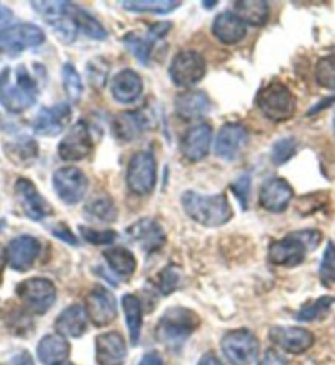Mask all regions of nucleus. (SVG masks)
<instances>
[{"label": "nucleus", "mask_w": 335, "mask_h": 365, "mask_svg": "<svg viewBox=\"0 0 335 365\" xmlns=\"http://www.w3.org/2000/svg\"><path fill=\"white\" fill-rule=\"evenodd\" d=\"M51 232L55 237H58L63 242H66L69 245H78V237H76L74 232L68 227L66 224H56L51 227Z\"/></svg>", "instance_id": "obj_47"}, {"label": "nucleus", "mask_w": 335, "mask_h": 365, "mask_svg": "<svg viewBox=\"0 0 335 365\" xmlns=\"http://www.w3.org/2000/svg\"><path fill=\"white\" fill-rule=\"evenodd\" d=\"M212 34L224 45H237L247 36V24L234 12H224L215 17Z\"/></svg>", "instance_id": "obj_29"}, {"label": "nucleus", "mask_w": 335, "mask_h": 365, "mask_svg": "<svg viewBox=\"0 0 335 365\" xmlns=\"http://www.w3.org/2000/svg\"><path fill=\"white\" fill-rule=\"evenodd\" d=\"M17 297L35 314H45L56 302V287L48 278H29L17 287Z\"/></svg>", "instance_id": "obj_11"}, {"label": "nucleus", "mask_w": 335, "mask_h": 365, "mask_svg": "<svg viewBox=\"0 0 335 365\" xmlns=\"http://www.w3.org/2000/svg\"><path fill=\"white\" fill-rule=\"evenodd\" d=\"M212 143V127L207 123L191 127L181 140V153L189 162L196 163L207 157Z\"/></svg>", "instance_id": "obj_23"}, {"label": "nucleus", "mask_w": 335, "mask_h": 365, "mask_svg": "<svg viewBox=\"0 0 335 365\" xmlns=\"http://www.w3.org/2000/svg\"><path fill=\"white\" fill-rule=\"evenodd\" d=\"M258 107L267 119L284 122L294 115L296 98L288 86L279 81H272L258 94Z\"/></svg>", "instance_id": "obj_6"}, {"label": "nucleus", "mask_w": 335, "mask_h": 365, "mask_svg": "<svg viewBox=\"0 0 335 365\" xmlns=\"http://www.w3.org/2000/svg\"><path fill=\"white\" fill-rule=\"evenodd\" d=\"M10 19H12V12L7 7H4V5H0V25H4Z\"/></svg>", "instance_id": "obj_52"}, {"label": "nucleus", "mask_w": 335, "mask_h": 365, "mask_svg": "<svg viewBox=\"0 0 335 365\" xmlns=\"http://www.w3.org/2000/svg\"><path fill=\"white\" fill-rule=\"evenodd\" d=\"M61 365H73V364H69V362H64V364H61Z\"/></svg>", "instance_id": "obj_56"}, {"label": "nucleus", "mask_w": 335, "mask_h": 365, "mask_svg": "<svg viewBox=\"0 0 335 365\" xmlns=\"http://www.w3.org/2000/svg\"><path fill=\"white\" fill-rule=\"evenodd\" d=\"M269 341L289 354H302L314 346V334L298 326H274L269 329Z\"/></svg>", "instance_id": "obj_18"}, {"label": "nucleus", "mask_w": 335, "mask_h": 365, "mask_svg": "<svg viewBox=\"0 0 335 365\" xmlns=\"http://www.w3.org/2000/svg\"><path fill=\"white\" fill-rule=\"evenodd\" d=\"M294 191L283 178H268L260 187V206L264 211L278 214L286 211L293 200Z\"/></svg>", "instance_id": "obj_21"}, {"label": "nucleus", "mask_w": 335, "mask_h": 365, "mask_svg": "<svg viewBox=\"0 0 335 365\" xmlns=\"http://www.w3.org/2000/svg\"><path fill=\"white\" fill-rule=\"evenodd\" d=\"M110 91L113 99L120 104H130L137 101L143 93V81L140 74L133 69H122L112 79Z\"/></svg>", "instance_id": "obj_28"}, {"label": "nucleus", "mask_w": 335, "mask_h": 365, "mask_svg": "<svg viewBox=\"0 0 335 365\" xmlns=\"http://www.w3.org/2000/svg\"><path fill=\"white\" fill-rule=\"evenodd\" d=\"M71 122V107L66 102H58L51 107H43L31 122L36 135L56 137Z\"/></svg>", "instance_id": "obj_15"}, {"label": "nucleus", "mask_w": 335, "mask_h": 365, "mask_svg": "<svg viewBox=\"0 0 335 365\" xmlns=\"http://www.w3.org/2000/svg\"><path fill=\"white\" fill-rule=\"evenodd\" d=\"M181 282V270L176 265H168L163 268L156 277V288L160 289L161 294H171L176 292Z\"/></svg>", "instance_id": "obj_41"}, {"label": "nucleus", "mask_w": 335, "mask_h": 365, "mask_svg": "<svg viewBox=\"0 0 335 365\" xmlns=\"http://www.w3.org/2000/svg\"><path fill=\"white\" fill-rule=\"evenodd\" d=\"M127 357V342L120 332H105L96 339V361L99 365H123Z\"/></svg>", "instance_id": "obj_24"}, {"label": "nucleus", "mask_w": 335, "mask_h": 365, "mask_svg": "<svg viewBox=\"0 0 335 365\" xmlns=\"http://www.w3.org/2000/svg\"><path fill=\"white\" fill-rule=\"evenodd\" d=\"M319 278L324 287H332L335 283V244L329 242L324 250L321 267H319Z\"/></svg>", "instance_id": "obj_42"}, {"label": "nucleus", "mask_w": 335, "mask_h": 365, "mask_svg": "<svg viewBox=\"0 0 335 365\" xmlns=\"http://www.w3.org/2000/svg\"><path fill=\"white\" fill-rule=\"evenodd\" d=\"M234 14L248 25L260 26L269 19V5L263 0H240L234 4Z\"/></svg>", "instance_id": "obj_32"}, {"label": "nucleus", "mask_w": 335, "mask_h": 365, "mask_svg": "<svg viewBox=\"0 0 335 365\" xmlns=\"http://www.w3.org/2000/svg\"><path fill=\"white\" fill-rule=\"evenodd\" d=\"M53 187H55L59 200L73 206V204H78L86 197L89 180L76 166H64V168L56 170L55 175H53Z\"/></svg>", "instance_id": "obj_12"}, {"label": "nucleus", "mask_w": 335, "mask_h": 365, "mask_svg": "<svg viewBox=\"0 0 335 365\" xmlns=\"http://www.w3.org/2000/svg\"><path fill=\"white\" fill-rule=\"evenodd\" d=\"M40 250L41 245L36 237L19 235L9 242L7 249H5V259H7V264L12 270L26 272L34 267L38 255H40Z\"/></svg>", "instance_id": "obj_17"}, {"label": "nucleus", "mask_w": 335, "mask_h": 365, "mask_svg": "<svg viewBox=\"0 0 335 365\" xmlns=\"http://www.w3.org/2000/svg\"><path fill=\"white\" fill-rule=\"evenodd\" d=\"M31 7L46 20L59 41L69 45L78 38L79 26L74 19L76 5L69 2H31Z\"/></svg>", "instance_id": "obj_5"}, {"label": "nucleus", "mask_w": 335, "mask_h": 365, "mask_svg": "<svg viewBox=\"0 0 335 365\" xmlns=\"http://www.w3.org/2000/svg\"><path fill=\"white\" fill-rule=\"evenodd\" d=\"M61 79H63V88L66 91V96L73 104H78L81 96H83V79H81L79 73L76 71V68L71 63H66L61 69Z\"/></svg>", "instance_id": "obj_39"}, {"label": "nucleus", "mask_w": 335, "mask_h": 365, "mask_svg": "<svg viewBox=\"0 0 335 365\" xmlns=\"http://www.w3.org/2000/svg\"><path fill=\"white\" fill-rule=\"evenodd\" d=\"M314 74L321 88L335 91V55L321 58L316 64Z\"/></svg>", "instance_id": "obj_40"}, {"label": "nucleus", "mask_w": 335, "mask_h": 365, "mask_svg": "<svg viewBox=\"0 0 335 365\" xmlns=\"http://www.w3.org/2000/svg\"><path fill=\"white\" fill-rule=\"evenodd\" d=\"M79 232L86 242L93 245H110L117 239V234L113 230H97L88 227V225H79Z\"/></svg>", "instance_id": "obj_44"}, {"label": "nucleus", "mask_w": 335, "mask_h": 365, "mask_svg": "<svg viewBox=\"0 0 335 365\" xmlns=\"http://www.w3.org/2000/svg\"><path fill=\"white\" fill-rule=\"evenodd\" d=\"M45 31L34 24H15L0 30V53L5 56H17L30 48L45 43Z\"/></svg>", "instance_id": "obj_7"}, {"label": "nucleus", "mask_w": 335, "mask_h": 365, "mask_svg": "<svg viewBox=\"0 0 335 365\" xmlns=\"http://www.w3.org/2000/svg\"><path fill=\"white\" fill-rule=\"evenodd\" d=\"M122 306L125 311V319L128 334H130V342L133 346L138 344L140 334H142V324H143V309L140 299L135 294H125L122 298Z\"/></svg>", "instance_id": "obj_33"}, {"label": "nucleus", "mask_w": 335, "mask_h": 365, "mask_svg": "<svg viewBox=\"0 0 335 365\" xmlns=\"http://www.w3.org/2000/svg\"><path fill=\"white\" fill-rule=\"evenodd\" d=\"M214 5H217V2H204V7H214Z\"/></svg>", "instance_id": "obj_55"}, {"label": "nucleus", "mask_w": 335, "mask_h": 365, "mask_svg": "<svg viewBox=\"0 0 335 365\" xmlns=\"http://www.w3.org/2000/svg\"><path fill=\"white\" fill-rule=\"evenodd\" d=\"M170 29H171L170 21H161V24L150 26L145 35L137 34V31H130V34L123 36L122 43L140 63L147 66L150 61L151 46H153V43H156L158 40L163 38L165 35H168Z\"/></svg>", "instance_id": "obj_19"}, {"label": "nucleus", "mask_w": 335, "mask_h": 365, "mask_svg": "<svg viewBox=\"0 0 335 365\" xmlns=\"http://www.w3.org/2000/svg\"><path fill=\"white\" fill-rule=\"evenodd\" d=\"M322 234L319 230H298L283 239L273 240L268 249V259L278 267H298L306 259L307 252L316 250L321 244Z\"/></svg>", "instance_id": "obj_3"}, {"label": "nucleus", "mask_w": 335, "mask_h": 365, "mask_svg": "<svg viewBox=\"0 0 335 365\" xmlns=\"http://www.w3.org/2000/svg\"><path fill=\"white\" fill-rule=\"evenodd\" d=\"M260 365H288V362L277 351H267L260 361Z\"/></svg>", "instance_id": "obj_48"}, {"label": "nucleus", "mask_w": 335, "mask_h": 365, "mask_svg": "<svg viewBox=\"0 0 335 365\" xmlns=\"http://www.w3.org/2000/svg\"><path fill=\"white\" fill-rule=\"evenodd\" d=\"M205 76V60L201 53L182 50L172 58L170 64V78L177 88H194Z\"/></svg>", "instance_id": "obj_10"}, {"label": "nucleus", "mask_w": 335, "mask_h": 365, "mask_svg": "<svg viewBox=\"0 0 335 365\" xmlns=\"http://www.w3.org/2000/svg\"><path fill=\"white\" fill-rule=\"evenodd\" d=\"M181 202L187 216L204 227H220L234 217V209L225 195L202 196L199 192L186 191Z\"/></svg>", "instance_id": "obj_2"}, {"label": "nucleus", "mask_w": 335, "mask_h": 365, "mask_svg": "<svg viewBox=\"0 0 335 365\" xmlns=\"http://www.w3.org/2000/svg\"><path fill=\"white\" fill-rule=\"evenodd\" d=\"M220 349L232 365H252L260 354V342L252 331L235 329L222 337Z\"/></svg>", "instance_id": "obj_8"}, {"label": "nucleus", "mask_w": 335, "mask_h": 365, "mask_svg": "<svg viewBox=\"0 0 335 365\" xmlns=\"http://www.w3.org/2000/svg\"><path fill=\"white\" fill-rule=\"evenodd\" d=\"M335 303L334 297H321L316 302H311L302 306L299 313L296 314V319L302 321V323H311V321L322 319L331 311L332 304Z\"/></svg>", "instance_id": "obj_36"}, {"label": "nucleus", "mask_w": 335, "mask_h": 365, "mask_svg": "<svg viewBox=\"0 0 335 365\" xmlns=\"http://www.w3.org/2000/svg\"><path fill=\"white\" fill-rule=\"evenodd\" d=\"M156 185V160L148 150L137 152L127 166V186L135 196H148Z\"/></svg>", "instance_id": "obj_9"}, {"label": "nucleus", "mask_w": 335, "mask_h": 365, "mask_svg": "<svg viewBox=\"0 0 335 365\" xmlns=\"http://www.w3.org/2000/svg\"><path fill=\"white\" fill-rule=\"evenodd\" d=\"M84 212L89 217H93L97 222H113L117 219V207L109 196L102 195L94 197L93 201L88 204V207L84 209Z\"/></svg>", "instance_id": "obj_34"}, {"label": "nucleus", "mask_w": 335, "mask_h": 365, "mask_svg": "<svg viewBox=\"0 0 335 365\" xmlns=\"http://www.w3.org/2000/svg\"><path fill=\"white\" fill-rule=\"evenodd\" d=\"M69 347L68 341L59 334H46L43 339L38 342L36 354L41 364L45 365H61L68 361Z\"/></svg>", "instance_id": "obj_30"}, {"label": "nucleus", "mask_w": 335, "mask_h": 365, "mask_svg": "<svg viewBox=\"0 0 335 365\" xmlns=\"http://www.w3.org/2000/svg\"><path fill=\"white\" fill-rule=\"evenodd\" d=\"M86 313L94 326H109L117 319L115 298L105 287H96L86 298Z\"/></svg>", "instance_id": "obj_16"}, {"label": "nucleus", "mask_w": 335, "mask_h": 365, "mask_svg": "<svg viewBox=\"0 0 335 365\" xmlns=\"http://www.w3.org/2000/svg\"><path fill=\"white\" fill-rule=\"evenodd\" d=\"M38 84L24 64L0 73V104L10 114H21L36 102Z\"/></svg>", "instance_id": "obj_1"}, {"label": "nucleus", "mask_w": 335, "mask_h": 365, "mask_svg": "<svg viewBox=\"0 0 335 365\" xmlns=\"http://www.w3.org/2000/svg\"><path fill=\"white\" fill-rule=\"evenodd\" d=\"M324 101H326V102H322V104H319V106H316V107H314V109H311V110H309V114H307V115H314L317 110H322V109H324V107H327V106H331V104H334V102H335V98H329V99H324Z\"/></svg>", "instance_id": "obj_53"}, {"label": "nucleus", "mask_w": 335, "mask_h": 365, "mask_svg": "<svg viewBox=\"0 0 335 365\" xmlns=\"http://www.w3.org/2000/svg\"><path fill=\"white\" fill-rule=\"evenodd\" d=\"M334 132H335V115H334Z\"/></svg>", "instance_id": "obj_57"}, {"label": "nucleus", "mask_w": 335, "mask_h": 365, "mask_svg": "<svg viewBox=\"0 0 335 365\" xmlns=\"http://www.w3.org/2000/svg\"><path fill=\"white\" fill-rule=\"evenodd\" d=\"M248 143V132L240 123H225L215 140V155L225 162H234Z\"/></svg>", "instance_id": "obj_20"}, {"label": "nucleus", "mask_w": 335, "mask_h": 365, "mask_svg": "<svg viewBox=\"0 0 335 365\" xmlns=\"http://www.w3.org/2000/svg\"><path fill=\"white\" fill-rule=\"evenodd\" d=\"M74 19H76V24H78V26H79V30L84 31L86 36H89V38H93V40H105L107 38V31L104 26H102L89 12H86L84 9L76 7Z\"/></svg>", "instance_id": "obj_37"}, {"label": "nucleus", "mask_w": 335, "mask_h": 365, "mask_svg": "<svg viewBox=\"0 0 335 365\" xmlns=\"http://www.w3.org/2000/svg\"><path fill=\"white\" fill-rule=\"evenodd\" d=\"M175 109L177 117H181L186 122H192L207 115L212 106H210L209 96L202 93V91L189 89L186 93L176 96Z\"/></svg>", "instance_id": "obj_26"}, {"label": "nucleus", "mask_w": 335, "mask_h": 365, "mask_svg": "<svg viewBox=\"0 0 335 365\" xmlns=\"http://www.w3.org/2000/svg\"><path fill=\"white\" fill-rule=\"evenodd\" d=\"M93 135H91V128L84 120L69 128L66 135L58 145V153L64 162H81L89 153L93 152Z\"/></svg>", "instance_id": "obj_13"}, {"label": "nucleus", "mask_w": 335, "mask_h": 365, "mask_svg": "<svg viewBox=\"0 0 335 365\" xmlns=\"http://www.w3.org/2000/svg\"><path fill=\"white\" fill-rule=\"evenodd\" d=\"M138 365H163V359H161L158 352H147Z\"/></svg>", "instance_id": "obj_49"}, {"label": "nucleus", "mask_w": 335, "mask_h": 365, "mask_svg": "<svg viewBox=\"0 0 335 365\" xmlns=\"http://www.w3.org/2000/svg\"><path fill=\"white\" fill-rule=\"evenodd\" d=\"M104 259L110 270L120 278H130L137 270V259L127 247H109L104 250Z\"/></svg>", "instance_id": "obj_31"}, {"label": "nucleus", "mask_w": 335, "mask_h": 365, "mask_svg": "<svg viewBox=\"0 0 335 365\" xmlns=\"http://www.w3.org/2000/svg\"><path fill=\"white\" fill-rule=\"evenodd\" d=\"M296 150H298V143H296L293 137L281 138V140L274 143L272 148V162L277 166L284 165L294 157Z\"/></svg>", "instance_id": "obj_43"}, {"label": "nucleus", "mask_w": 335, "mask_h": 365, "mask_svg": "<svg viewBox=\"0 0 335 365\" xmlns=\"http://www.w3.org/2000/svg\"><path fill=\"white\" fill-rule=\"evenodd\" d=\"M5 150L9 158H12L15 163H26L38 157V145L29 137L19 138L17 142L7 145Z\"/></svg>", "instance_id": "obj_38"}, {"label": "nucleus", "mask_w": 335, "mask_h": 365, "mask_svg": "<svg viewBox=\"0 0 335 365\" xmlns=\"http://www.w3.org/2000/svg\"><path fill=\"white\" fill-rule=\"evenodd\" d=\"M15 196L20 202L24 214L31 221H43L53 214L51 204L48 202L38 187L26 178H19L15 182Z\"/></svg>", "instance_id": "obj_14"}, {"label": "nucleus", "mask_w": 335, "mask_h": 365, "mask_svg": "<svg viewBox=\"0 0 335 365\" xmlns=\"http://www.w3.org/2000/svg\"><path fill=\"white\" fill-rule=\"evenodd\" d=\"M250 187H252V178L248 173L240 175L239 178L232 181L230 190L234 191L237 200H239L240 206L243 209L248 207V197H250Z\"/></svg>", "instance_id": "obj_45"}, {"label": "nucleus", "mask_w": 335, "mask_h": 365, "mask_svg": "<svg viewBox=\"0 0 335 365\" xmlns=\"http://www.w3.org/2000/svg\"><path fill=\"white\" fill-rule=\"evenodd\" d=\"M89 318L86 313V308L81 304H71L69 308L63 311L55 321L56 332L59 336L71 337V339H79L81 336H84V332L88 331Z\"/></svg>", "instance_id": "obj_27"}, {"label": "nucleus", "mask_w": 335, "mask_h": 365, "mask_svg": "<svg viewBox=\"0 0 335 365\" xmlns=\"http://www.w3.org/2000/svg\"><path fill=\"white\" fill-rule=\"evenodd\" d=\"M199 316L192 309L172 306L166 309L156 324L155 336L171 351H180L191 334L199 327Z\"/></svg>", "instance_id": "obj_4"}, {"label": "nucleus", "mask_w": 335, "mask_h": 365, "mask_svg": "<svg viewBox=\"0 0 335 365\" xmlns=\"http://www.w3.org/2000/svg\"><path fill=\"white\" fill-rule=\"evenodd\" d=\"M12 365H35V361L34 357L30 356V352L21 351L17 354V356H14Z\"/></svg>", "instance_id": "obj_50"}, {"label": "nucleus", "mask_w": 335, "mask_h": 365, "mask_svg": "<svg viewBox=\"0 0 335 365\" xmlns=\"http://www.w3.org/2000/svg\"><path fill=\"white\" fill-rule=\"evenodd\" d=\"M151 128V122L148 115L142 110L135 112H122L112 122V130L118 140L122 142H135L142 137L145 132Z\"/></svg>", "instance_id": "obj_25"}, {"label": "nucleus", "mask_w": 335, "mask_h": 365, "mask_svg": "<svg viewBox=\"0 0 335 365\" xmlns=\"http://www.w3.org/2000/svg\"><path fill=\"white\" fill-rule=\"evenodd\" d=\"M123 7L130 12H148V14H170L177 7H181V2L176 0H127L122 2Z\"/></svg>", "instance_id": "obj_35"}, {"label": "nucleus", "mask_w": 335, "mask_h": 365, "mask_svg": "<svg viewBox=\"0 0 335 365\" xmlns=\"http://www.w3.org/2000/svg\"><path fill=\"white\" fill-rule=\"evenodd\" d=\"M88 78L91 79V83H93L96 88H102V86L105 84V79H107V73H109V66L104 64V61L99 63V68L96 69L94 63L88 64Z\"/></svg>", "instance_id": "obj_46"}, {"label": "nucleus", "mask_w": 335, "mask_h": 365, "mask_svg": "<svg viewBox=\"0 0 335 365\" xmlns=\"http://www.w3.org/2000/svg\"><path fill=\"white\" fill-rule=\"evenodd\" d=\"M127 235L143 247L145 252H156L166 244L165 229L151 217L138 219L127 229Z\"/></svg>", "instance_id": "obj_22"}, {"label": "nucleus", "mask_w": 335, "mask_h": 365, "mask_svg": "<svg viewBox=\"0 0 335 365\" xmlns=\"http://www.w3.org/2000/svg\"><path fill=\"white\" fill-rule=\"evenodd\" d=\"M5 262H7V259H5V250L0 249V272H2V267Z\"/></svg>", "instance_id": "obj_54"}, {"label": "nucleus", "mask_w": 335, "mask_h": 365, "mask_svg": "<svg viewBox=\"0 0 335 365\" xmlns=\"http://www.w3.org/2000/svg\"><path fill=\"white\" fill-rule=\"evenodd\" d=\"M197 365H224V364L220 362V359L215 356V354L207 352L201 357V361H199Z\"/></svg>", "instance_id": "obj_51"}]
</instances>
